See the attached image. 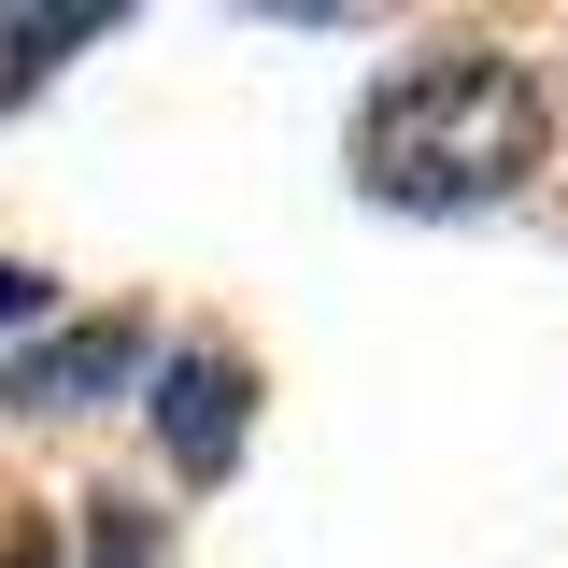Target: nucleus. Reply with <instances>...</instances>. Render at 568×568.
<instances>
[{
  "mask_svg": "<svg viewBox=\"0 0 568 568\" xmlns=\"http://www.w3.org/2000/svg\"><path fill=\"white\" fill-rule=\"evenodd\" d=\"M555 142V100L540 71L497 58V43H426L369 85L355 114V185L384 213H497Z\"/></svg>",
  "mask_w": 568,
  "mask_h": 568,
  "instance_id": "1",
  "label": "nucleus"
},
{
  "mask_svg": "<svg viewBox=\"0 0 568 568\" xmlns=\"http://www.w3.org/2000/svg\"><path fill=\"white\" fill-rule=\"evenodd\" d=\"M156 440H171V469H185V484H227V469H242V440H256V369H242L227 342L156 355Z\"/></svg>",
  "mask_w": 568,
  "mask_h": 568,
  "instance_id": "2",
  "label": "nucleus"
},
{
  "mask_svg": "<svg viewBox=\"0 0 568 568\" xmlns=\"http://www.w3.org/2000/svg\"><path fill=\"white\" fill-rule=\"evenodd\" d=\"M142 369V327H71V342H43L29 369H14V398H43V413H85V398H114Z\"/></svg>",
  "mask_w": 568,
  "mask_h": 568,
  "instance_id": "3",
  "label": "nucleus"
},
{
  "mask_svg": "<svg viewBox=\"0 0 568 568\" xmlns=\"http://www.w3.org/2000/svg\"><path fill=\"white\" fill-rule=\"evenodd\" d=\"M114 29V0H58V14H0V100H29L43 71H58V43H100Z\"/></svg>",
  "mask_w": 568,
  "mask_h": 568,
  "instance_id": "4",
  "label": "nucleus"
},
{
  "mask_svg": "<svg viewBox=\"0 0 568 568\" xmlns=\"http://www.w3.org/2000/svg\"><path fill=\"white\" fill-rule=\"evenodd\" d=\"M85 540H100V568H156V526H142L129 497H100V526H85Z\"/></svg>",
  "mask_w": 568,
  "mask_h": 568,
  "instance_id": "5",
  "label": "nucleus"
},
{
  "mask_svg": "<svg viewBox=\"0 0 568 568\" xmlns=\"http://www.w3.org/2000/svg\"><path fill=\"white\" fill-rule=\"evenodd\" d=\"M29 313H43V271H14V256H0V327H29Z\"/></svg>",
  "mask_w": 568,
  "mask_h": 568,
  "instance_id": "6",
  "label": "nucleus"
}]
</instances>
